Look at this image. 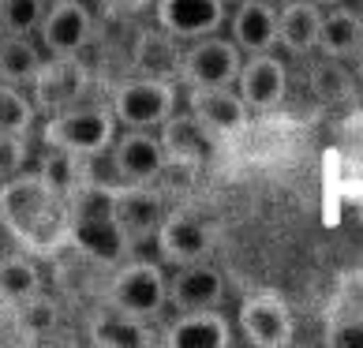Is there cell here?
<instances>
[{
    "mask_svg": "<svg viewBox=\"0 0 363 348\" xmlns=\"http://www.w3.org/2000/svg\"><path fill=\"white\" fill-rule=\"evenodd\" d=\"M0 229L19 251L49 259L68 247V198L38 169L0 180Z\"/></svg>",
    "mask_w": 363,
    "mask_h": 348,
    "instance_id": "6da1fadb",
    "label": "cell"
},
{
    "mask_svg": "<svg viewBox=\"0 0 363 348\" xmlns=\"http://www.w3.org/2000/svg\"><path fill=\"white\" fill-rule=\"evenodd\" d=\"M64 198H68V247L98 266H120L131 255V244L116 221L113 187L79 184Z\"/></svg>",
    "mask_w": 363,
    "mask_h": 348,
    "instance_id": "7a4b0ae2",
    "label": "cell"
},
{
    "mask_svg": "<svg viewBox=\"0 0 363 348\" xmlns=\"http://www.w3.org/2000/svg\"><path fill=\"white\" fill-rule=\"evenodd\" d=\"M116 116L109 105H98V101H75L60 113H49L45 128H42V142L45 146H57V150H68V154H98V150H109L113 139H116Z\"/></svg>",
    "mask_w": 363,
    "mask_h": 348,
    "instance_id": "3957f363",
    "label": "cell"
},
{
    "mask_svg": "<svg viewBox=\"0 0 363 348\" xmlns=\"http://www.w3.org/2000/svg\"><path fill=\"white\" fill-rule=\"evenodd\" d=\"M177 101H180L177 83H169V79H150V75H135V79H128V83H120L113 90L109 109H113L120 128L157 131L172 113H177Z\"/></svg>",
    "mask_w": 363,
    "mask_h": 348,
    "instance_id": "277c9868",
    "label": "cell"
},
{
    "mask_svg": "<svg viewBox=\"0 0 363 348\" xmlns=\"http://www.w3.org/2000/svg\"><path fill=\"white\" fill-rule=\"evenodd\" d=\"M113 281H109V292H105V303L120 307L128 315H139V318H154L169 307L165 300V274H161L157 262H146V259H135V262H120L113 266Z\"/></svg>",
    "mask_w": 363,
    "mask_h": 348,
    "instance_id": "5b68a950",
    "label": "cell"
},
{
    "mask_svg": "<svg viewBox=\"0 0 363 348\" xmlns=\"http://www.w3.org/2000/svg\"><path fill=\"white\" fill-rule=\"evenodd\" d=\"M244 64V52L236 49L233 38L221 34H206L187 42V49H180V79L184 86H233Z\"/></svg>",
    "mask_w": 363,
    "mask_h": 348,
    "instance_id": "8992f818",
    "label": "cell"
},
{
    "mask_svg": "<svg viewBox=\"0 0 363 348\" xmlns=\"http://www.w3.org/2000/svg\"><path fill=\"white\" fill-rule=\"evenodd\" d=\"M94 86L90 68L79 57H49L30 79V101L38 113H60L68 105L83 101Z\"/></svg>",
    "mask_w": 363,
    "mask_h": 348,
    "instance_id": "52a82bcc",
    "label": "cell"
},
{
    "mask_svg": "<svg viewBox=\"0 0 363 348\" xmlns=\"http://www.w3.org/2000/svg\"><path fill=\"white\" fill-rule=\"evenodd\" d=\"M240 333L244 341L255 348H285L296 337V322H292V311L281 292L274 288H259L244 296L240 303Z\"/></svg>",
    "mask_w": 363,
    "mask_h": 348,
    "instance_id": "ba28073f",
    "label": "cell"
},
{
    "mask_svg": "<svg viewBox=\"0 0 363 348\" xmlns=\"http://www.w3.org/2000/svg\"><path fill=\"white\" fill-rule=\"evenodd\" d=\"M34 34H38V45L49 57H79L90 45L94 16L83 0H49V8Z\"/></svg>",
    "mask_w": 363,
    "mask_h": 348,
    "instance_id": "9c48e42d",
    "label": "cell"
},
{
    "mask_svg": "<svg viewBox=\"0 0 363 348\" xmlns=\"http://www.w3.org/2000/svg\"><path fill=\"white\" fill-rule=\"evenodd\" d=\"M187 113L210 131L213 142L236 139L251 120V109L233 86H187Z\"/></svg>",
    "mask_w": 363,
    "mask_h": 348,
    "instance_id": "30bf717a",
    "label": "cell"
},
{
    "mask_svg": "<svg viewBox=\"0 0 363 348\" xmlns=\"http://www.w3.org/2000/svg\"><path fill=\"white\" fill-rule=\"evenodd\" d=\"M233 86L251 113H274L289 94V68H285V60L274 57V49L247 52V60L240 64V75Z\"/></svg>",
    "mask_w": 363,
    "mask_h": 348,
    "instance_id": "8fae6325",
    "label": "cell"
},
{
    "mask_svg": "<svg viewBox=\"0 0 363 348\" xmlns=\"http://www.w3.org/2000/svg\"><path fill=\"white\" fill-rule=\"evenodd\" d=\"M154 19L177 42H195L225 30L228 0H154Z\"/></svg>",
    "mask_w": 363,
    "mask_h": 348,
    "instance_id": "7c38bea8",
    "label": "cell"
},
{
    "mask_svg": "<svg viewBox=\"0 0 363 348\" xmlns=\"http://www.w3.org/2000/svg\"><path fill=\"white\" fill-rule=\"evenodd\" d=\"M157 255L165 266H187V262H199V259H210L213 251V232L203 218L187 210H172L165 213V221L157 225Z\"/></svg>",
    "mask_w": 363,
    "mask_h": 348,
    "instance_id": "4fadbf2b",
    "label": "cell"
},
{
    "mask_svg": "<svg viewBox=\"0 0 363 348\" xmlns=\"http://www.w3.org/2000/svg\"><path fill=\"white\" fill-rule=\"evenodd\" d=\"M165 300L172 311H199V307H218L225 300V277L206 259L177 266V274L165 277Z\"/></svg>",
    "mask_w": 363,
    "mask_h": 348,
    "instance_id": "5bb4252c",
    "label": "cell"
},
{
    "mask_svg": "<svg viewBox=\"0 0 363 348\" xmlns=\"http://www.w3.org/2000/svg\"><path fill=\"white\" fill-rule=\"evenodd\" d=\"M109 154H113L124 184H154L161 172L169 169L165 150H161V139L146 128H128L120 139H113Z\"/></svg>",
    "mask_w": 363,
    "mask_h": 348,
    "instance_id": "9a60e30c",
    "label": "cell"
},
{
    "mask_svg": "<svg viewBox=\"0 0 363 348\" xmlns=\"http://www.w3.org/2000/svg\"><path fill=\"white\" fill-rule=\"evenodd\" d=\"M157 139H161V150H165V162L177 169H199L213 157L210 131L191 113H172L157 128Z\"/></svg>",
    "mask_w": 363,
    "mask_h": 348,
    "instance_id": "2e32d148",
    "label": "cell"
},
{
    "mask_svg": "<svg viewBox=\"0 0 363 348\" xmlns=\"http://www.w3.org/2000/svg\"><path fill=\"white\" fill-rule=\"evenodd\" d=\"M165 198L157 191H150V184H124L116 187V221L124 229L128 244L139 240H154L157 225L165 221Z\"/></svg>",
    "mask_w": 363,
    "mask_h": 348,
    "instance_id": "e0dca14e",
    "label": "cell"
},
{
    "mask_svg": "<svg viewBox=\"0 0 363 348\" xmlns=\"http://www.w3.org/2000/svg\"><path fill=\"white\" fill-rule=\"evenodd\" d=\"M169 348H228L233 326L218 307H199V311H177V318L165 326Z\"/></svg>",
    "mask_w": 363,
    "mask_h": 348,
    "instance_id": "ac0fdd59",
    "label": "cell"
},
{
    "mask_svg": "<svg viewBox=\"0 0 363 348\" xmlns=\"http://www.w3.org/2000/svg\"><path fill=\"white\" fill-rule=\"evenodd\" d=\"M86 337L90 344L98 348H150L157 337L150 330V318H139V315H128L120 307L105 303L90 315L86 322Z\"/></svg>",
    "mask_w": 363,
    "mask_h": 348,
    "instance_id": "d6986e66",
    "label": "cell"
},
{
    "mask_svg": "<svg viewBox=\"0 0 363 348\" xmlns=\"http://www.w3.org/2000/svg\"><path fill=\"white\" fill-rule=\"evenodd\" d=\"M225 23H228V38L236 42L240 52L277 49V4H270V0H240Z\"/></svg>",
    "mask_w": 363,
    "mask_h": 348,
    "instance_id": "ffe728a7",
    "label": "cell"
},
{
    "mask_svg": "<svg viewBox=\"0 0 363 348\" xmlns=\"http://www.w3.org/2000/svg\"><path fill=\"white\" fill-rule=\"evenodd\" d=\"M322 8L311 0H285L277 4V45L289 57H311L318 49Z\"/></svg>",
    "mask_w": 363,
    "mask_h": 348,
    "instance_id": "44dd1931",
    "label": "cell"
},
{
    "mask_svg": "<svg viewBox=\"0 0 363 348\" xmlns=\"http://www.w3.org/2000/svg\"><path fill=\"white\" fill-rule=\"evenodd\" d=\"M363 49V16L345 4L322 8V30H318V49L322 57H341L352 60Z\"/></svg>",
    "mask_w": 363,
    "mask_h": 348,
    "instance_id": "7402d4cb",
    "label": "cell"
},
{
    "mask_svg": "<svg viewBox=\"0 0 363 348\" xmlns=\"http://www.w3.org/2000/svg\"><path fill=\"white\" fill-rule=\"evenodd\" d=\"M131 60H135L139 75L169 79V83H177V79H180V42L172 34H165L161 26L143 30L135 38V52H131Z\"/></svg>",
    "mask_w": 363,
    "mask_h": 348,
    "instance_id": "603a6c76",
    "label": "cell"
},
{
    "mask_svg": "<svg viewBox=\"0 0 363 348\" xmlns=\"http://www.w3.org/2000/svg\"><path fill=\"white\" fill-rule=\"evenodd\" d=\"M38 292H45L42 285V270H38V259L26 255V251H4L0 255V300L8 307H16L23 300L38 296Z\"/></svg>",
    "mask_w": 363,
    "mask_h": 348,
    "instance_id": "cb8c5ba5",
    "label": "cell"
},
{
    "mask_svg": "<svg viewBox=\"0 0 363 348\" xmlns=\"http://www.w3.org/2000/svg\"><path fill=\"white\" fill-rule=\"evenodd\" d=\"M45 49L30 34H4L0 30V79L11 86H30L34 72L42 68Z\"/></svg>",
    "mask_w": 363,
    "mask_h": 348,
    "instance_id": "d4e9b609",
    "label": "cell"
},
{
    "mask_svg": "<svg viewBox=\"0 0 363 348\" xmlns=\"http://www.w3.org/2000/svg\"><path fill=\"white\" fill-rule=\"evenodd\" d=\"M8 326L16 330V337L19 341H45L52 337V333L60 330V307L52 296H45V292H38V296L30 300H23L11 307V315H8Z\"/></svg>",
    "mask_w": 363,
    "mask_h": 348,
    "instance_id": "484cf974",
    "label": "cell"
},
{
    "mask_svg": "<svg viewBox=\"0 0 363 348\" xmlns=\"http://www.w3.org/2000/svg\"><path fill=\"white\" fill-rule=\"evenodd\" d=\"M307 86L318 101L326 105H341V101H352L359 94V83H356V72L348 68L341 57H322L311 64V72H307Z\"/></svg>",
    "mask_w": 363,
    "mask_h": 348,
    "instance_id": "4316f807",
    "label": "cell"
},
{
    "mask_svg": "<svg viewBox=\"0 0 363 348\" xmlns=\"http://www.w3.org/2000/svg\"><path fill=\"white\" fill-rule=\"evenodd\" d=\"M34 120H38V109H34V101L23 94V86H11V83L0 79V131L30 135Z\"/></svg>",
    "mask_w": 363,
    "mask_h": 348,
    "instance_id": "83f0119b",
    "label": "cell"
},
{
    "mask_svg": "<svg viewBox=\"0 0 363 348\" xmlns=\"http://www.w3.org/2000/svg\"><path fill=\"white\" fill-rule=\"evenodd\" d=\"M49 8V0H0V30L4 34H34Z\"/></svg>",
    "mask_w": 363,
    "mask_h": 348,
    "instance_id": "f1b7e54d",
    "label": "cell"
},
{
    "mask_svg": "<svg viewBox=\"0 0 363 348\" xmlns=\"http://www.w3.org/2000/svg\"><path fill=\"white\" fill-rule=\"evenodd\" d=\"M38 172L57 187L60 195H68L72 187H79V154L57 150V146H45L42 162H38Z\"/></svg>",
    "mask_w": 363,
    "mask_h": 348,
    "instance_id": "f546056e",
    "label": "cell"
},
{
    "mask_svg": "<svg viewBox=\"0 0 363 348\" xmlns=\"http://www.w3.org/2000/svg\"><path fill=\"white\" fill-rule=\"evenodd\" d=\"M30 162V135H11V131H0V180L16 176Z\"/></svg>",
    "mask_w": 363,
    "mask_h": 348,
    "instance_id": "4dcf8cb0",
    "label": "cell"
},
{
    "mask_svg": "<svg viewBox=\"0 0 363 348\" xmlns=\"http://www.w3.org/2000/svg\"><path fill=\"white\" fill-rule=\"evenodd\" d=\"M90 4L109 19H131V16H139V11L150 8L154 0H90Z\"/></svg>",
    "mask_w": 363,
    "mask_h": 348,
    "instance_id": "1f68e13d",
    "label": "cell"
},
{
    "mask_svg": "<svg viewBox=\"0 0 363 348\" xmlns=\"http://www.w3.org/2000/svg\"><path fill=\"white\" fill-rule=\"evenodd\" d=\"M326 341L337 344V348H356V344H363V322H345V326L333 330Z\"/></svg>",
    "mask_w": 363,
    "mask_h": 348,
    "instance_id": "d6a6232c",
    "label": "cell"
},
{
    "mask_svg": "<svg viewBox=\"0 0 363 348\" xmlns=\"http://www.w3.org/2000/svg\"><path fill=\"white\" fill-rule=\"evenodd\" d=\"M352 72H356V83L363 86V49L356 52V64H352Z\"/></svg>",
    "mask_w": 363,
    "mask_h": 348,
    "instance_id": "836d02e7",
    "label": "cell"
},
{
    "mask_svg": "<svg viewBox=\"0 0 363 348\" xmlns=\"http://www.w3.org/2000/svg\"><path fill=\"white\" fill-rule=\"evenodd\" d=\"M8 315H11V307H8L4 300H0V333H4V330H8Z\"/></svg>",
    "mask_w": 363,
    "mask_h": 348,
    "instance_id": "e575fe53",
    "label": "cell"
},
{
    "mask_svg": "<svg viewBox=\"0 0 363 348\" xmlns=\"http://www.w3.org/2000/svg\"><path fill=\"white\" fill-rule=\"evenodd\" d=\"M311 4H318V8H333V4H345V0H311Z\"/></svg>",
    "mask_w": 363,
    "mask_h": 348,
    "instance_id": "d590c367",
    "label": "cell"
},
{
    "mask_svg": "<svg viewBox=\"0 0 363 348\" xmlns=\"http://www.w3.org/2000/svg\"><path fill=\"white\" fill-rule=\"evenodd\" d=\"M270 4H285V0H270Z\"/></svg>",
    "mask_w": 363,
    "mask_h": 348,
    "instance_id": "8d00e7d4",
    "label": "cell"
}]
</instances>
